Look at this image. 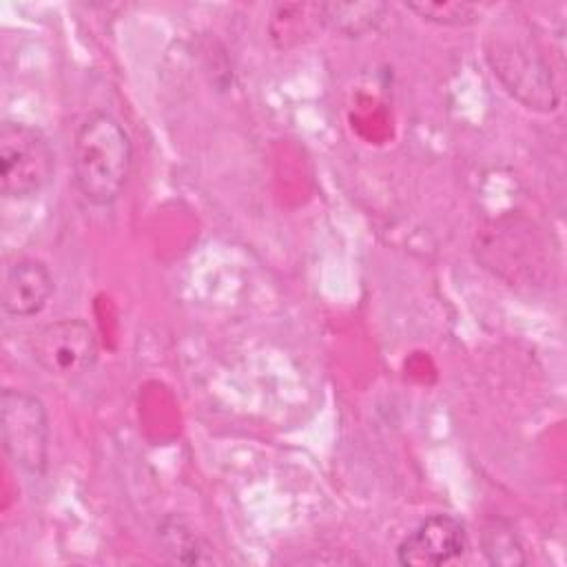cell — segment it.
Masks as SVG:
<instances>
[{
    "label": "cell",
    "mask_w": 567,
    "mask_h": 567,
    "mask_svg": "<svg viewBox=\"0 0 567 567\" xmlns=\"http://www.w3.org/2000/svg\"><path fill=\"white\" fill-rule=\"evenodd\" d=\"M33 361L49 374L73 379L91 370L97 359V341L82 319H58L42 326L29 343Z\"/></svg>",
    "instance_id": "4"
},
{
    "label": "cell",
    "mask_w": 567,
    "mask_h": 567,
    "mask_svg": "<svg viewBox=\"0 0 567 567\" xmlns=\"http://www.w3.org/2000/svg\"><path fill=\"white\" fill-rule=\"evenodd\" d=\"M53 292V277L40 259H18L4 272L2 310L9 317L27 319L38 315Z\"/></svg>",
    "instance_id": "6"
},
{
    "label": "cell",
    "mask_w": 567,
    "mask_h": 567,
    "mask_svg": "<svg viewBox=\"0 0 567 567\" xmlns=\"http://www.w3.org/2000/svg\"><path fill=\"white\" fill-rule=\"evenodd\" d=\"M55 173L49 137L31 124L4 120L0 126V193L7 199H29L42 193Z\"/></svg>",
    "instance_id": "2"
},
{
    "label": "cell",
    "mask_w": 567,
    "mask_h": 567,
    "mask_svg": "<svg viewBox=\"0 0 567 567\" xmlns=\"http://www.w3.org/2000/svg\"><path fill=\"white\" fill-rule=\"evenodd\" d=\"M0 432L7 456L29 476H42L49 461V419L42 401L7 388L0 394Z\"/></svg>",
    "instance_id": "3"
},
{
    "label": "cell",
    "mask_w": 567,
    "mask_h": 567,
    "mask_svg": "<svg viewBox=\"0 0 567 567\" xmlns=\"http://www.w3.org/2000/svg\"><path fill=\"white\" fill-rule=\"evenodd\" d=\"M483 551L494 565H523V547L516 538V534L505 525H494L485 529L483 536Z\"/></svg>",
    "instance_id": "10"
},
{
    "label": "cell",
    "mask_w": 567,
    "mask_h": 567,
    "mask_svg": "<svg viewBox=\"0 0 567 567\" xmlns=\"http://www.w3.org/2000/svg\"><path fill=\"white\" fill-rule=\"evenodd\" d=\"M321 22L346 38H361L377 31L385 20L388 4L383 2H326L319 4Z\"/></svg>",
    "instance_id": "7"
},
{
    "label": "cell",
    "mask_w": 567,
    "mask_h": 567,
    "mask_svg": "<svg viewBox=\"0 0 567 567\" xmlns=\"http://www.w3.org/2000/svg\"><path fill=\"white\" fill-rule=\"evenodd\" d=\"M157 540L162 545V551L173 563H184V565L210 563V556H208L210 547L179 516H166L157 525Z\"/></svg>",
    "instance_id": "8"
},
{
    "label": "cell",
    "mask_w": 567,
    "mask_h": 567,
    "mask_svg": "<svg viewBox=\"0 0 567 567\" xmlns=\"http://www.w3.org/2000/svg\"><path fill=\"white\" fill-rule=\"evenodd\" d=\"M133 162L131 137L109 113H89L71 151L73 184L91 206H111L124 190Z\"/></svg>",
    "instance_id": "1"
},
{
    "label": "cell",
    "mask_w": 567,
    "mask_h": 567,
    "mask_svg": "<svg viewBox=\"0 0 567 567\" xmlns=\"http://www.w3.org/2000/svg\"><path fill=\"white\" fill-rule=\"evenodd\" d=\"M465 549V525L452 514H434L401 540L396 558L408 567H434L458 558Z\"/></svg>",
    "instance_id": "5"
},
{
    "label": "cell",
    "mask_w": 567,
    "mask_h": 567,
    "mask_svg": "<svg viewBox=\"0 0 567 567\" xmlns=\"http://www.w3.org/2000/svg\"><path fill=\"white\" fill-rule=\"evenodd\" d=\"M405 9L416 13L421 20L443 24V27H458V24L474 22L481 11L476 4H467V2H412V4H405Z\"/></svg>",
    "instance_id": "9"
}]
</instances>
